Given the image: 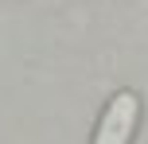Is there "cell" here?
<instances>
[{
  "label": "cell",
  "instance_id": "obj_1",
  "mask_svg": "<svg viewBox=\"0 0 148 144\" xmlns=\"http://www.w3.org/2000/svg\"><path fill=\"white\" fill-rule=\"evenodd\" d=\"M136 121H140V98L133 90H117L105 101L90 144H129L136 132Z\"/></svg>",
  "mask_w": 148,
  "mask_h": 144
}]
</instances>
